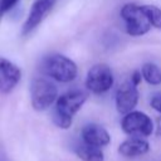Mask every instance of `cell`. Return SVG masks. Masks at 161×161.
<instances>
[{"instance_id": "cell-9", "label": "cell", "mask_w": 161, "mask_h": 161, "mask_svg": "<svg viewBox=\"0 0 161 161\" xmlns=\"http://www.w3.org/2000/svg\"><path fill=\"white\" fill-rule=\"evenodd\" d=\"M54 4H55V0H35L30 8L28 18L23 24L21 34L23 35L30 34L43 21V19L50 13Z\"/></svg>"}, {"instance_id": "cell-11", "label": "cell", "mask_w": 161, "mask_h": 161, "mask_svg": "<svg viewBox=\"0 0 161 161\" xmlns=\"http://www.w3.org/2000/svg\"><path fill=\"white\" fill-rule=\"evenodd\" d=\"M150 151V143L142 137H130L118 146V152L125 157H138Z\"/></svg>"}, {"instance_id": "cell-5", "label": "cell", "mask_w": 161, "mask_h": 161, "mask_svg": "<svg viewBox=\"0 0 161 161\" xmlns=\"http://www.w3.org/2000/svg\"><path fill=\"white\" fill-rule=\"evenodd\" d=\"M112 69L104 63H97L89 68L86 77V87L94 94H103L113 86Z\"/></svg>"}, {"instance_id": "cell-18", "label": "cell", "mask_w": 161, "mask_h": 161, "mask_svg": "<svg viewBox=\"0 0 161 161\" xmlns=\"http://www.w3.org/2000/svg\"><path fill=\"white\" fill-rule=\"evenodd\" d=\"M156 133H157V136L161 137V116L157 117V119H156Z\"/></svg>"}, {"instance_id": "cell-13", "label": "cell", "mask_w": 161, "mask_h": 161, "mask_svg": "<svg viewBox=\"0 0 161 161\" xmlns=\"http://www.w3.org/2000/svg\"><path fill=\"white\" fill-rule=\"evenodd\" d=\"M142 78L151 86L161 84V68L155 63H145L141 68Z\"/></svg>"}, {"instance_id": "cell-4", "label": "cell", "mask_w": 161, "mask_h": 161, "mask_svg": "<svg viewBox=\"0 0 161 161\" xmlns=\"http://www.w3.org/2000/svg\"><path fill=\"white\" fill-rule=\"evenodd\" d=\"M121 18L125 21L127 34L132 36H141L151 28L142 8L136 4H125L121 9Z\"/></svg>"}, {"instance_id": "cell-3", "label": "cell", "mask_w": 161, "mask_h": 161, "mask_svg": "<svg viewBox=\"0 0 161 161\" xmlns=\"http://www.w3.org/2000/svg\"><path fill=\"white\" fill-rule=\"evenodd\" d=\"M58 98L57 86L45 77H35L30 83V102L31 107L38 111L48 109Z\"/></svg>"}, {"instance_id": "cell-16", "label": "cell", "mask_w": 161, "mask_h": 161, "mask_svg": "<svg viewBox=\"0 0 161 161\" xmlns=\"http://www.w3.org/2000/svg\"><path fill=\"white\" fill-rule=\"evenodd\" d=\"M150 104L155 111L161 113V92H156L152 94V97L150 99Z\"/></svg>"}, {"instance_id": "cell-1", "label": "cell", "mask_w": 161, "mask_h": 161, "mask_svg": "<svg viewBox=\"0 0 161 161\" xmlns=\"http://www.w3.org/2000/svg\"><path fill=\"white\" fill-rule=\"evenodd\" d=\"M88 98V93L83 89H70L60 94L54 106L53 122L57 127L67 130L72 126L74 114L82 108Z\"/></svg>"}, {"instance_id": "cell-12", "label": "cell", "mask_w": 161, "mask_h": 161, "mask_svg": "<svg viewBox=\"0 0 161 161\" xmlns=\"http://www.w3.org/2000/svg\"><path fill=\"white\" fill-rule=\"evenodd\" d=\"M75 153L82 161H104V155L101 148L80 143L75 147Z\"/></svg>"}, {"instance_id": "cell-6", "label": "cell", "mask_w": 161, "mask_h": 161, "mask_svg": "<svg viewBox=\"0 0 161 161\" xmlns=\"http://www.w3.org/2000/svg\"><path fill=\"white\" fill-rule=\"evenodd\" d=\"M121 127L125 133L131 137H148L153 131L152 119L143 112L132 111L123 116L121 121Z\"/></svg>"}, {"instance_id": "cell-2", "label": "cell", "mask_w": 161, "mask_h": 161, "mask_svg": "<svg viewBox=\"0 0 161 161\" xmlns=\"http://www.w3.org/2000/svg\"><path fill=\"white\" fill-rule=\"evenodd\" d=\"M40 69L47 77L60 83L72 82L78 74L77 64L70 58L59 53L47 55L42 60Z\"/></svg>"}, {"instance_id": "cell-8", "label": "cell", "mask_w": 161, "mask_h": 161, "mask_svg": "<svg viewBox=\"0 0 161 161\" xmlns=\"http://www.w3.org/2000/svg\"><path fill=\"white\" fill-rule=\"evenodd\" d=\"M20 79V68L8 58L0 57V94H9L13 92Z\"/></svg>"}, {"instance_id": "cell-7", "label": "cell", "mask_w": 161, "mask_h": 161, "mask_svg": "<svg viewBox=\"0 0 161 161\" xmlns=\"http://www.w3.org/2000/svg\"><path fill=\"white\" fill-rule=\"evenodd\" d=\"M114 101L116 108L121 114H127L135 109L138 102V91L131 79H126L118 86Z\"/></svg>"}, {"instance_id": "cell-10", "label": "cell", "mask_w": 161, "mask_h": 161, "mask_svg": "<svg viewBox=\"0 0 161 161\" xmlns=\"http://www.w3.org/2000/svg\"><path fill=\"white\" fill-rule=\"evenodd\" d=\"M80 137L83 143L94 146V147H104L111 142V136L108 131L97 123H88L80 131Z\"/></svg>"}, {"instance_id": "cell-15", "label": "cell", "mask_w": 161, "mask_h": 161, "mask_svg": "<svg viewBox=\"0 0 161 161\" xmlns=\"http://www.w3.org/2000/svg\"><path fill=\"white\" fill-rule=\"evenodd\" d=\"M19 3V0H0V20L4 18V15L6 13H9L16 4Z\"/></svg>"}, {"instance_id": "cell-17", "label": "cell", "mask_w": 161, "mask_h": 161, "mask_svg": "<svg viewBox=\"0 0 161 161\" xmlns=\"http://www.w3.org/2000/svg\"><path fill=\"white\" fill-rule=\"evenodd\" d=\"M130 79H131V82L137 87L140 83H141V80H142V74H141V70H135L132 74H131V77H130Z\"/></svg>"}, {"instance_id": "cell-14", "label": "cell", "mask_w": 161, "mask_h": 161, "mask_svg": "<svg viewBox=\"0 0 161 161\" xmlns=\"http://www.w3.org/2000/svg\"><path fill=\"white\" fill-rule=\"evenodd\" d=\"M141 8L146 14L150 24L157 29H161V9L156 5H142Z\"/></svg>"}]
</instances>
